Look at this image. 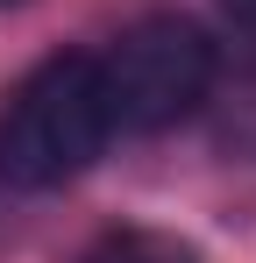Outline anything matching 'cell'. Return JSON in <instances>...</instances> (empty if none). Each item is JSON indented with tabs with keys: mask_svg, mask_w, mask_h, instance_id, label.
I'll return each mask as SVG.
<instances>
[{
	"mask_svg": "<svg viewBox=\"0 0 256 263\" xmlns=\"http://www.w3.org/2000/svg\"><path fill=\"white\" fill-rule=\"evenodd\" d=\"M107 135H114V114L100 92V64L93 57H50L0 107V185L50 192V185L79 178L107 149Z\"/></svg>",
	"mask_w": 256,
	"mask_h": 263,
	"instance_id": "cell-1",
	"label": "cell"
},
{
	"mask_svg": "<svg viewBox=\"0 0 256 263\" xmlns=\"http://www.w3.org/2000/svg\"><path fill=\"white\" fill-rule=\"evenodd\" d=\"M93 64H100L107 114L128 135H157L171 121H185L207 100V86H213V43L192 22H178V14L135 22L121 43L107 50V57H93Z\"/></svg>",
	"mask_w": 256,
	"mask_h": 263,
	"instance_id": "cell-2",
	"label": "cell"
},
{
	"mask_svg": "<svg viewBox=\"0 0 256 263\" xmlns=\"http://www.w3.org/2000/svg\"><path fill=\"white\" fill-rule=\"evenodd\" d=\"M85 263H199L178 235H157V228H114V235H100Z\"/></svg>",
	"mask_w": 256,
	"mask_h": 263,
	"instance_id": "cell-3",
	"label": "cell"
},
{
	"mask_svg": "<svg viewBox=\"0 0 256 263\" xmlns=\"http://www.w3.org/2000/svg\"><path fill=\"white\" fill-rule=\"evenodd\" d=\"M221 7H228L235 22H249V29H256V0H221Z\"/></svg>",
	"mask_w": 256,
	"mask_h": 263,
	"instance_id": "cell-4",
	"label": "cell"
},
{
	"mask_svg": "<svg viewBox=\"0 0 256 263\" xmlns=\"http://www.w3.org/2000/svg\"><path fill=\"white\" fill-rule=\"evenodd\" d=\"M0 7H7V0H0Z\"/></svg>",
	"mask_w": 256,
	"mask_h": 263,
	"instance_id": "cell-5",
	"label": "cell"
}]
</instances>
